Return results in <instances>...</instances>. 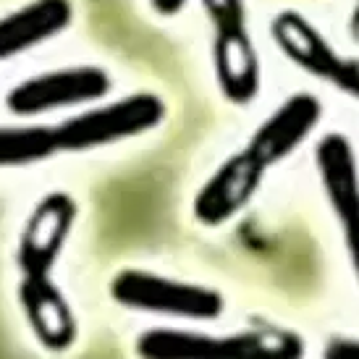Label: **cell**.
<instances>
[{"label": "cell", "instance_id": "obj_2", "mask_svg": "<svg viewBox=\"0 0 359 359\" xmlns=\"http://www.w3.org/2000/svg\"><path fill=\"white\" fill-rule=\"evenodd\" d=\"M134 351L140 359H307L299 330L259 323L236 333H202L184 328L142 330Z\"/></svg>", "mask_w": 359, "mask_h": 359}, {"label": "cell", "instance_id": "obj_12", "mask_svg": "<svg viewBox=\"0 0 359 359\" xmlns=\"http://www.w3.org/2000/svg\"><path fill=\"white\" fill-rule=\"evenodd\" d=\"M58 152L55 126H0V168L34 165Z\"/></svg>", "mask_w": 359, "mask_h": 359}, {"label": "cell", "instance_id": "obj_4", "mask_svg": "<svg viewBox=\"0 0 359 359\" xmlns=\"http://www.w3.org/2000/svg\"><path fill=\"white\" fill-rule=\"evenodd\" d=\"M168 116L165 100L155 92H134L108 105L87 108L55 126L60 152H87L158 129Z\"/></svg>", "mask_w": 359, "mask_h": 359}, {"label": "cell", "instance_id": "obj_10", "mask_svg": "<svg viewBox=\"0 0 359 359\" xmlns=\"http://www.w3.org/2000/svg\"><path fill=\"white\" fill-rule=\"evenodd\" d=\"M320 121H323L320 97H315L312 92H294L252 131L244 147L270 170L299 150L312 137V131L318 129Z\"/></svg>", "mask_w": 359, "mask_h": 359}, {"label": "cell", "instance_id": "obj_11", "mask_svg": "<svg viewBox=\"0 0 359 359\" xmlns=\"http://www.w3.org/2000/svg\"><path fill=\"white\" fill-rule=\"evenodd\" d=\"M74 21L71 0H32L0 19V60L34 50Z\"/></svg>", "mask_w": 359, "mask_h": 359}, {"label": "cell", "instance_id": "obj_14", "mask_svg": "<svg viewBox=\"0 0 359 359\" xmlns=\"http://www.w3.org/2000/svg\"><path fill=\"white\" fill-rule=\"evenodd\" d=\"M152 11L163 16V19H173V16H179L184 6H187V0H150Z\"/></svg>", "mask_w": 359, "mask_h": 359}, {"label": "cell", "instance_id": "obj_3", "mask_svg": "<svg viewBox=\"0 0 359 359\" xmlns=\"http://www.w3.org/2000/svg\"><path fill=\"white\" fill-rule=\"evenodd\" d=\"M212 29V71L220 95L231 105H250L262 90V63L247 24L244 0H200Z\"/></svg>", "mask_w": 359, "mask_h": 359}, {"label": "cell", "instance_id": "obj_9", "mask_svg": "<svg viewBox=\"0 0 359 359\" xmlns=\"http://www.w3.org/2000/svg\"><path fill=\"white\" fill-rule=\"evenodd\" d=\"M265 176H268V168L247 147L229 155L202 184V189L191 202V212L197 223L205 229H220L231 223L257 197Z\"/></svg>", "mask_w": 359, "mask_h": 359}, {"label": "cell", "instance_id": "obj_7", "mask_svg": "<svg viewBox=\"0 0 359 359\" xmlns=\"http://www.w3.org/2000/svg\"><path fill=\"white\" fill-rule=\"evenodd\" d=\"M315 165L333 218L341 223L351 273L359 286V158L346 134L328 131L315 147Z\"/></svg>", "mask_w": 359, "mask_h": 359}, {"label": "cell", "instance_id": "obj_13", "mask_svg": "<svg viewBox=\"0 0 359 359\" xmlns=\"http://www.w3.org/2000/svg\"><path fill=\"white\" fill-rule=\"evenodd\" d=\"M320 359H359V339L357 336H330L323 346Z\"/></svg>", "mask_w": 359, "mask_h": 359}, {"label": "cell", "instance_id": "obj_8", "mask_svg": "<svg viewBox=\"0 0 359 359\" xmlns=\"http://www.w3.org/2000/svg\"><path fill=\"white\" fill-rule=\"evenodd\" d=\"M110 87V74L100 66H69L19 81L6 95V105L13 116L32 118L50 110L97 102L108 95Z\"/></svg>", "mask_w": 359, "mask_h": 359}, {"label": "cell", "instance_id": "obj_15", "mask_svg": "<svg viewBox=\"0 0 359 359\" xmlns=\"http://www.w3.org/2000/svg\"><path fill=\"white\" fill-rule=\"evenodd\" d=\"M351 32L359 37V0H357V6H354V13H351Z\"/></svg>", "mask_w": 359, "mask_h": 359}, {"label": "cell", "instance_id": "obj_1", "mask_svg": "<svg viewBox=\"0 0 359 359\" xmlns=\"http://www.w3.org/2000/svg\"><path fill=\"white\" fill-rule=\"evenodd\" d=\"M79 205L69 191L45 194L24 223L16 247L19 265V304L34 339L53 354H63L76 344L79 325L66 294L53 280V268L63 255Z\"/></svg>", "mask_w": 359, "mask_h": 359}, {"label": "cell", "instance_id": "obj_6", "mask_svg": "<svg viewBox=\"0 0 359 359\" xmlns=\"http://www.w3.org/2000/svg\"><path fill=\"white\" fill-rule=\"evenodd\" d=\"M270 40L291 66L328 81L333 90L359 100V55H346L297 8H280L270 19Z\"/></svg>", "mask_w": 359, "mask_h": 359}, {"label": "cell", "instance_id": "obj_5", "mask_svg": "<svg viewBox=\"0 0 359 359\" xmlns=\"http://www.w3.org/2000/svg\"><path fill=\"white\" fill-rule=\"evenodd\" d=\"M110 297L116 304L137 312L181 320H218L226 309V297L212 286L176 280L150 270L126 268L110 280Z\"/></svg>", "mask_w": 359, "mask_h": 359}]
</instances>
